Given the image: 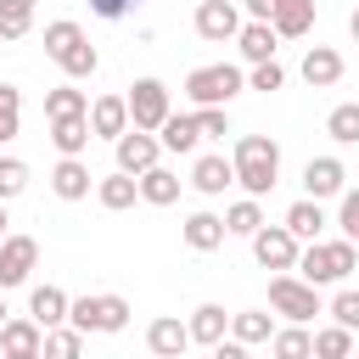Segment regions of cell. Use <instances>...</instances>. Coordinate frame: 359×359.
Wrapping results in <instances>:
<instances>
[{"label":"cell","mask_w":359,"mask_h":359,"mask_svg":"<svg viewBox=\"0 0 359 359\" xmlns=\"http://www.w3.org/2000/svg\"><path fill=\"white\" fill-rule=\"evenodd\" d=\"M247 241H252V258H258L264 269H275V275L297 269V247H303V241H297L286 224H269V219H264V224H258Z\"/></svg>","instance_id":"cell-8"},{"label":"cell","mask_w":359,"mask_h":359,"mask_svg":"<svg viewBox=\"0 0 359 359\" xmlns=\"http://www.w3.org/2000/svg\"><path fill=\"white\" fill-rule=\"evenodd\" d=\"M191 118H196V135H202V140H224V135H230V118H224V107H196Z\"/></svg>","instance_id":"cell-39"},{"label":"cell","mask_w":359,"mask_h":359,"mask_svg":"<svg viewBox=\"0 0 359 359\" xmlns=\"http://www.w3.org/2000/svg\"><path fill=\"white\" fill-rule=\"evenodd\" d=\"M95 196H101L107 213H123V208L140 202V180H135V174H107V180L95 185Z\"/></svg>","instance_id":"cell-26"},{"label":"cell","mask_w":359,"mask_h":359,"mask_svg":"<svg viewBox=\"0 0 359 359\" xmlns=\"http://www.w3.org/2000/svg\"><path fill=\"white\" fill-rule=\"evenodd\" d=\"M348 353H353V331L348 325L331 320V325L314 331V359H348Z\"/></svg>","instance_id":"cell-31"},{"label":"cell","mask_w":359,"mask_h":359,"mask_svg":"<svg viewBox=\"0 0 359 359\" xmlns=\"http://www.w3.org/2000/svg\"><path fill=\"white\" fill-rule=\"evenodd\" d=\"M269 353H275V359H314V337H309L303 325H286V331L269 337Z\"/></svg>","instance_id":"cell-32"},{"label":"cell","mask_w":359,"mask_h":359,"mask_svg":"<svg viewBox=\"0 0 359 359\" xmlns=\"http://www.w3.org/2000/svg\"><path fill=\"white\" fill-rule=\"evenodd\" d=\"M342 191H348L342 157H309V163H303V196L325 202V196H342Z\"/></svg>","instance_id":"cell-11"},{"label":"cell","mask_w":359,"mask_h":359,"mask_svg":"<svg viewBox=\"0 0 359 359\" xmlns=\"http://www.w3.org/2000/svg\"><path fill=\"white\" fill-rule=\"evenodd\" d=\"M22 135V90L17 84H0V146Z\"/></svg>","instance_id":"cell-37"},{"label":"cell","mask_w":359,"mask_h":359,"mask_svg":"<svg viewBox=\"0 0 359 359\" xmlns=\"http://www.w3.org/2000/svg\"><path fill=\"white\" fill-rule=\"evenodd\" d=\"M6 224H11V219H6V202H0V241H6V236H11V230H6Z\"/></svg>","instance_id":"cell-47"},{"label":"cell","mask_w":359,"mask_h":359,"mask_svg":"<svg viewBox=\"0 0 359 359\" xmlns=\"http://www.w3.org/2000/svg\"><path fill=\"white\" fill-rule=\"evenodd\" d=\"M348 34H353V39H359V6H353V17H348Z\"/></svg>","instance_id":"cell-46"},{"label":"cell","mask_w":359,"mask_h":359,"mask_svg":"<svg viewBox=\"0 0 359 359\" xmlns=\"http://www.w3.org/2000/svg\"><path fill=\"white\" fill-rule=\"evenodd\" d=\"M258 224H264L258 196H241V202H230V208H224V230H230V236H252Z\"/></svg>","instance_id":"cell-35"},{"label":"cell","mask_w":359,"mask_h":359,"mask_svg":"<svg viewBox=\"0 0 359 359\" xmlns=\"http://www.w3.org/2000/svg\"><path fill=\"white\" fill-rule=\"evenodd\" d=\"M34 28V0H0V39H22Z\"/></svg>","instance_id":"cell-36"},{"label":"cell","mask_w":359,"mask_h":359,"mask_svg":"<svg viewBox=\"0 0 359 359\" xmlns=\"http://www.w3.org/2000/svg\"><path fill=\"white\" fill-rule=\"evenodd\" d=\"M269 309H275V314H286L292 325H309L314 314H325V309H320V286H309V280H303V275H292V269L269 280Z\"/></svg>","instance_id":"cell-6"},{"label":"cell","mask_w":359,"mask_h":359,"mask_svg":"<svg viewBox=\"0 0 359 359\" xmlns=\"http://www.w3.org/2000/svg\"><path fill=\"white\" fill-rule=\"evenodd\" d=\"M297 241H320V230H325V208L314 202V196H297L292 208H286V219H280Z\"/></svg>","instance_id":"cell-21"},{"label":"cell","mask_w":359,"mask_h":359,"mask_svg":"<svg viewBox=\"0 0 359 359\" xmlns=\"http://www.w3.org/2000/svg\"><path fill=\"white\" fill-rule=\"evenodd\" d=\"M196 34H202L208 45L236 39V34H241V11H236V0H202V6H196Z\"/></svg>","instance_id":"cell-12"},{"label":"cell","mask_w":359,"mask_h":359,"mask_svg":"<svg viewBox=\"0 0 359 359\" xmlns=\"http://www.w3.org/2000/svg\"><path fill=\"white\" fill-rule=\"evenodd\" d=\"M280 84H286V67H280V62H252L247 90H264V95H269V90H280Z\"/></svg>","instance_id":"cell-40"},{"label":"cell","mask_w":359,"mask_h":359,"mask_svg":"<svg viewBox=\"0 0 359 359\" xmlns=\"http://www.w3.org/2000/svg\"><path fill=\"white\" fill-rule=\"evenodd\" d=\"M50 191H56L62 202H79V196H90V168H84L79 157H62V163L50 168Z\"/></svg>","instance_id":"cell-23"},{"label":"cell","mask_w":359,"mask_h":359,"mask_svg":"<svg viewBox=\"0 0 359 359\" xmlns=\"http://www.w3.org/2000/svg\"><path fill=\"white\" fill-rule=\"evenodd\" d=\"M84 112H90L84 90H73V84H56V90H45V118H84Z\"/></svg>","instance_id":"cell-30"},{"label":"cell","mask_w":359,"mask_h":359,"mask_svg":"<svg viewBox=\"0 0 359 359\" xmlns=\"http://www.w3.org/2000/svg\"><path fill=\"white\" fill-rule=\"evenodd\" d=\"M241 6H247L252 22H269V11H275V0H241Z\"/></svg>","instance_id":"cell-45"},{"label":"cell","mask_w":359,"mask_h":359,"mask_svg":"<svg viewBox=\"0 0 359 359\" xmlns=\"http://www.w3.org/2000/svg\"><path fill=\"white\" fill-rule=\"evenodd\" d=\"M331 320H337V325H348V331H359V292H353V286L331 297Z\"/></svg>","instance_id":"cell-41"},{"label":"cell","mask_w":359,"mask_h":359,"mask_svg":"<svg viewBox=\"0 0 359 359\" xmlns=\"http://www.w3.org/2000/svg\"><path fill=\"white\" fill-rule=\"evenodd\" d=\"M6 320H11V309H6V297H0V325H6Z\"/></svg>","instance_id":"cell-49"},{"label":"cell","mask_w":359,"mask_h":359,"mask_svg":"<svg viewBox=\"0 0 359 359\" xmlns=\"http://www.w3.org/2000/svg\"><path fill=\"white\" fill-rule=\"evenodd\" d=\"M67 325L79 337H118L129 325V297L118 292H90V297H73L67 303Z\"/></svg>","instance_id":"cell-4"},{"label":"cell","mask_w":359,"mask_h":359,"mask_svg":"<svg viewBox=\"0 0 359 359\" xmlns=\"http://www.w3.org/2000/svg\"><path fill=\"white\" fill-rule=\"evenodd\" d=\"M325 135H331L337 146H359V101H342V107H331V118H325Z\"/></svg>","instance_id":"cell-33"},{"label":"cell","mask_w":359,"mask_h":359,"mask_svg":"<svg viewBox=\"0 0 359 359\" xmlns=\"http://www.w3.org/2000/svg\"><path fill=\"white\" fill-rule=\"evenodd\" d=\"M112 146H118V174H146V168H157V157H163V140H157L151 129H123Z\"/></svg>","instance_id":"cell-9"},{"label":"cell","mask_w":359,"mask_h":359,"mask_svg":"<svg viewBox=\"0 0 359 359\" xmlns=\"http://www.w3.org/2000/svg\"><path fill=\"white\" fill-rule=\"evenodd\" d=\"M50 146L62 157H79L90 146V118H50Z\"/></svg>","instance_id":"cell-27"},{"label":"cell","mask_w":359,"mask_h":359,"mask_svg":"<svg viewBox=\"0 0 359 359\" xmlns=\"http://www.w3.org/2000/svg\"><path fill=\"white\" fill-rule=\"evenodd\" d=\"M337 224H342V236L359 247V185L353 191H342V208H337Z\"/></svg>","instance_id":"cell-42"},{"label":"cell","mask_w":359,"mask_h":359,"mask_svg":"<svg viewBox=\"0 0 359 359\" xmlns=\"http://www.w3.org/2000/svg\"><path fill=\"white\" fill-rule=\"evenodd\" d=\"M135 6H140V0H90V11H95V17H107V22H118V17H129Z\"/></svg>","instance_id":"cell-43"},{"label":"cell","mask_w":359,"mask_h":359,"mask_svg":"<svg viewBox=\"0 0 359 359\" xmlns=\"http://www.w3.org/2000/svg\"><path fill=\"white\" fill-rule=\"evenodd\" d=\"M213 359H247V342H236V337L230 342H213Z\"/></svg>","instance_id":"cell-44"},{"label":"cell","mask_w":359,"mask_h":359,"mask_svg":"<svg viewBox=\"0 0 359 359\" xmlns=\"http://www.w3.org/2000/svg\"><path fill=\"white\" fill-rule=\"evenodd\" d=\"M359 269V247L342 236V241H309L297 247V275L309 286H331V280H348Z\"/></svg>","instance_id":"cell-3"},{"label":"cell","mask_w":359,"mask_h":359,"mask_svg":"<svg viewBox=\"0 0 359 359\" xmlns=\"http://www.w3.org/2000/svg\"><path fill=\"white\" fill-rule=\"evenodd\" d=\"M157 140H163V151H180V157H185V151H196L202 135H196V118H191V112H168L163 129H157Z\"/></svg>","instance_id":"cell-25"},{"label":"cell","mask_w":359,"mask_h":359,"mask_svg":"<svg viewBox=\"0 0 359 359\" xmlns=\"http://www.w3.org/2000/svg\"><path fill=\"white\" fill-rule=\"evenodd\" d=\"M0 359H45V353H0Z\"/></svg>","instance_id":"cell-48"},{"label":"cell","mask_w":359,"mask_h":359,"mask_svg":"<svg viewBox=\"0 0 359 359\" xmlns=\"http://www.w3.org/2000/svg\"><path fill=\"white\" fill-rule=\"evenodd\" d=\"M241 90H247V73H241V67H230V62L196 67V73L185 79V95H191V107H230Z\"/></svg>","instance_id":"cell-5"},{"label":"cell","mask_w":359,"mask_h":359,"mask_svg":"<svg viewBox=\"0 0 359 359\" xmlns=\"http://www.w3.org/2000/svg\"><path fill=\"white\" fill-rule=\"evenodd\" d=\"M84 118H90V135H101V140H118V135L129 129V101H123V95H95Z\"/></svg>","instance_id":"cell-13"},{"label":"cell","mask_w":359,"mask_h":359,"mask_svg":"<svg viewBox=\"0 0 359 359\" xmlns=\"http://www.w3.org/2000/svg\"><path fill=\"white\" fill-rule=\"evenodd\" d=\"M22 191H28V163L22 157H0V202H11Z\"/></svg>","instance_id":"cell-38"},{"label":"cell","mask_w":359,"mask_h":359,"mask_svg":"<svg viewBox=\"0 0 359 359\" xmlns=\"http://www.w3.org/2000/svg\"><path fill=\"white\" fill-rule=\"evenodd\" d=\"M146 348H151V359H180V353L191 348V331H185V320H174V314L151 320V325H146Z\"/></svg>","instance_id":"cell-14"},{"label":"cell","mask_w":359,"mask_h":359,"mask_svg":"<svg viewBox=\"0 0 359 359\" xmlns=\"http://www.w3.org/2000/svg\"><path fill=\"white\" fill-rule=\"evenodd\" d=\"M39 353H45V359H84V337H79L73 325H50L45 342H39Z\"/></svg>","instance_id":"cell-34"},{"label":"cell","mask_w":359,"mask_h":359,"mask_svg":"<svg viewBox=\"0 0 359 359\" xmlns=\"http://www.w3.org/2000/svg\"><path fill=\"white\" fill-rule=\"evenodd\" d=\"M140 180V202H151V208H168V202H180V174L174 168H146V174H135Z\"/></svg>","instance_id":"cell-24"},{"label":"cell","mask_w":359,"mask_h":359,"mask_svg":"<svg viewBox=\"0 0 359 359\" xmlns=\"http://www.w3.org/2000/svg\"><path fill=\"white\" fill-rule=\"evenodd\" d=\"M191 185H196L202 196H224V191L236 185V168H230V157H224V151H208V157H196V168H191Z\"/></svg>","instance_id":"cell-15"},{"label":"cell","mask_w":359,"mask_h":359,"mask_svg":"<svg viewBox=\"0 0 359 359\" xmlns=\"http://www.w3.org/2000/svg\"><path fill=\"white\" fill-rule=\"evenodd\" d=\"M45 56L67 73V79H90L95 67H101V56H95V45H90V34L73 22V17H56V22H45Z\"/></svg>","instance_id":"cell-2"},{"label":"cell","mask_w":359,"mask_h":359,"mask_svg":"<svg viewBox=\"0 0 359 359\" xmlns=\"http://www.w3.org/2000/svg\"><path fill=\"white\" fill-rule=\"evenodd\" d=\"M39 342H45L39 320H6L0 325V353H39Z\"/></svg>","instance_id":"cell-28"},{"label":"cell","mask_w":359,"mask_h":359,"mask_svg":"<svg viewBox=\"0 0 359 359\" xmlns=\"http://www.w3.org/2000/svg\"><path fill=\"white\" fill-rule=\"evenodd\" d=\"M67 292L62 286H34L28 292V320H39V331H50V325H67Z\"/></svg>","instance_id":"cell-16"},{"label":"cell","mask_w":359,"mask_h":359,"mask_svg":"<svg viewBox=\"0 0 359 359\" xmlns=\"http://www.w3.org/2000/svg\"><path fill=\"white\" fill-rule=\"evenodd\" d=\"M236 45H241V62H275V45H280V34H275L269 22H241Z\"/></svg>","instance_id":"cell-22"},{"label":"cell","mask_w":359,"mask_h":359,"mask_svg":"<svg viewBox=\"0 0 359 359\" xmlns=\"http://www.w3.org/2000/svg\"><path fill=\"white\" fill-rule=\"evenodd\" d=\"M269 28H275L280 39H303V34L314 28V0H275Z\"/></svg>","instance_id":"cell-17"},{"label":"cell","mask_w":359,"mask_h":359,"mask_svg":"<svg viewBox=\"0 0 359 359\" xmlns=\"http://www.w3.org/2000/svg\"><path fill=\"white\" fill-rule=\"evenodd\" d=\"M297 73L309 79V90H331V84L342 79V56H337L331 45H309V56H303Z\"/></svg>","instance_id":"cell-18"},{"label":"cell","mask_w":359,"mask_h":359,"mask_svg":"<svg viewBox=\"0 0 359 359\" xmlns=\"http://www.w3.org/2000/svg\"><path fill=\"white\" fill-rule=\"evenodd\" d=\"M123 101H129V129H151V135H157V129H163V118L174 112V101H168V84H163V79H135Z\"/></svg>","instance_id":"cell-7"},{"label":"cell","mask_w":359,"mask_h":359,"mask_svg":"<svg viewBox=\"0 0 359 359\" xmlns=\"http://www.w3.org/2000/svg\"><path fill=\"white\" fill-rule=\"evenodd\" d=\"M185 331H191V342L213 348V342H224V331H230V314H224L219 303H196V309H191V320H185Z\"/></svg>","instance_id":"cell-20"},{"label":"cell","mask_w":359,"mask_h":359,"mask_svg":"<svg viewBox=\"0 0 359 359\" xmlns=\"http://www.w3.org/2000/svg\"><path fill=\"white\" fill-rule=\"evenodd\" d=\"M230 168H236V185H241L247 196H269L275 180H280V146H275L269 135H241Z\"/></svg>","instance_id":"cell-1"},{"label":"cell","mask_w":359,"mask_h":359,"mask_svg":"<svg viewBox=\"0 0 359 359\" xmlns=\"http://www.w3.org/2000/svg\"><path fill=\"white\" fill-rule=\"evenodd\" d=\"M180 236H185V247H191V252H213V247H224V236H230V230H224V219H219V213H191V219L180 224Z\"/></svg>","instance_id":"cell-19"},{"label":"cell","mask_w":359,"mask_h":359,"mask_svg":"<svg viewBox=\"0 0 359 359\" xmlns=\"http://www.w3.org/2000/svg\"><path fill=\"white\" fill-rule=\"evenodd\" d=\"M34 264H39V241L34 236H6L0 241V292L6 286H22L34 275Z\"/></svg>","instance_id":"cell-10"},{"label":"cell","mask_w":359,"mask_h":359,"mask_svg":"<svg viewBox=\"0 0 359 359\" xmlns=\"http://www.w3.org/2000/svg\"><path fill=\"white\" fill-rule=\"evenodd\" d=\"M230 337L252 348V342H269V337H275V325H269V314H264V309H241V314H230Z\"/></svg>","instance_id":"cell-29"}]
</instances>
